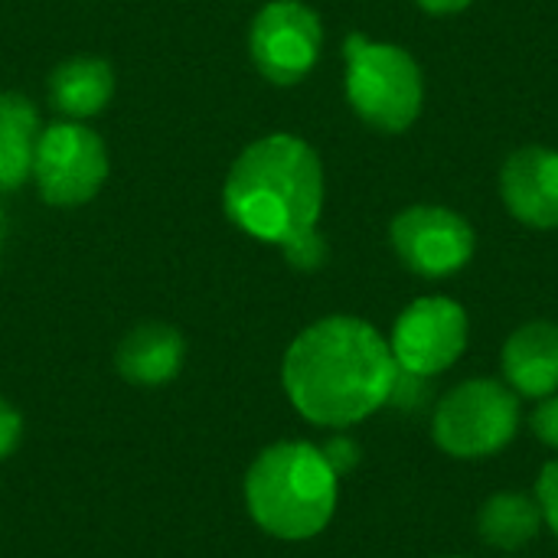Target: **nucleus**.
<instances>
[{
  "label": "nucleus",
  "instance_id": "obj_1",
  "mask_svg": "<svg viewBox=\"0 0 558 558\" xmlns=\"http://www.w3.org/2000/svg\"><path fill=\"white\" fill-rule=\"evenodd\" d=\"M281 383L301 418L347 432L389 405L399 363L389 340L360 317H324L284 353Z\"/></svg>",
  "mask_w": 558,
  "mask_h": 558
},
{
  "label": "nucleus",
  "instance_id": "obj_2",
  "mask_svg": "<svg viewBox=\"0 0 558 558\" xmlns=\"http://www.w3.org/2000/svg\"><path fill=\"white\" fill-rule=\"evenodd\" d=\"M222 203L242 232L288 245L317 229L324 209L320 157L294 134H268L239 154Z\"/></svg>",
  "mask_w": 558,
  "mask_h": 558
},
{
  "label": "nucleus",
  "instance_id": "obj_3",
  "mask_svg": "<svg viewBox=\"0 0 558 558\" xmlns=\"http://www.w3.org/2000/svg\"><path fill=\"white\" fill-rule=\"evenodd\" d=\"M340 500V477L320 445L278 441L265 448L245 474V507L275 539L304 543L320 536Z\"/></svg>",
  "mask_w": 558,
  "mask_h": 558
},
{
  "label": "nucleus",
  "instance_id": "obj_4",
  "mask_svg": "<svg viewBox=\"0 0 558 558\" xmlns=\"http://www.w3.org/2000/svg\"><path fill=\"white\" fill-rule=\"evenodd\" d=\"M523 425L520 396L494 376H474L448 389L432 412L435 445L458 461H487L507 451Z\"/></svg>",
  "mask_w": 558,
  "mask_h": 558
},
{
  "label": "nucleus",
  "instance_id": "obj_5",
  "mask_svg": "<svg viewBox=\"0 0 558 558\" xmlns=\"http://www.w3.org/2000/svg\"><path fill=\"white\" fill-rule=\"evenodd\" d=\"M347 98L353 111L376 131H405L425 101L418 62L392 43H373L360 33L347 36Z\"/></svg>",
  "mask_w": 558,
  "mask_h": 558
},
{
  "label": "nucleus",
  "instance_id": "obj_6",
  "mask_svg": "<svg viewBox=\"0 0 558 558\" xmlns=\"http://www.w3.org/2000/svg\"><path fill=\"white\" fill-rule=\"evenodd\" d=\"M468 311L441 294L412 301L392 327L389 350L402 373L435 379L448 373L468 350Z\"/></svg>",
  "mask_w": 558,
  "mask_h": 558
},
{
  "label": "nucleus",
  "instance_id": "obj_7",
  "mask_svg": "<svg viewBox=\"0 0 558 558\" xmlns=\"http://www.w3.org/2000/svg\"><path fill=\"white\" fill-rule=\"evenodd\" d=\"M33 177L49 206L88 203L108 177V150L101 137L78 121L52 124L36 141Z\"/></svg>",
  "mask_w": 558,
  "mask_h": 558
},
{
  "label": "nucleus",
  "instance_id": "obj_8",
  "mask_svg": "<svg viewBox=\"0 0 558 558\" xmlns=\"http://www.w3.org/2000/svg\"><path fill=\"white\" fill-rule=\"evenodd\" d=\"M320 16L301 0H271L252 23L248 49L258 72L275 85L301 82L320 56Z\"/></svg>",
  "mask_w": 558,
  "mask_h": 558
},
{
  "label": "nucleus",
  "instance_id": "obj_9",
  "mask_svg": "<svg viewBox=\"0 0 558 558\" xmlns=\"http://www.w3.org/2000/svg\"><path fill=\"white\" fill-rule=\"evenodd\" d=\"M392 248L422 278H448L474 255V229L448 206H409L392 219Z\"/></svg>",
  "mask_w": 558,
  "mask_h": 558
},
{
  "label": "nucleus",
  "instance_id": "obj_10",
  "mask_svg": "<svg viewBox=\"0 0 558 558\" xmlns=\"http://www.w3.org/2000/svg\"><path fill=\"white\" fill-rule=\"evenodd\" d=\"M500 196L510 216L530 229L558 226V150L523 147L500 170Z\"/></svg>",
  "mask_w": 558,
  "mask_h": 558
},
{
  "label": "nucleus",
  "instance_id": "obj_11",
  "mask_svg": "<svg viewBox=\"0 0 558 558\" xmlns=\"http://www.w3.org/2000/svg\"><path fill=\"white\" fill-rule=\"evenodd\" d=\"M504 383L520 399H546L558 392V324L530 320L517 327L500 350Z\"/></svg>",
  "mask_w": 558,
  "mask_h": 558
},
{
  "label": "nucleus",
  "instance_id": "obj_12",
  "mask_svg": "<svg viewBox=\"0 0 558 558\" xmlns=\"http://www.w3.org/2000/svg\"><path fill=\"white\" fill-rule=\"evenodd\" d=\"M183 337L167 324H141L118 347V369L134 386H163L183 366Z\"/></svg>",
  "mask_w": 558,
  "mask_h": 558
},
{
  "label": "nucleus",
  "instance_id": "obj_13",
  "mask_svg": "<svg viewBox=\"0 0 558 558\" xmlns=\"http://www.w3.org/2000/svg\"><path fill=\"white\" fill-rule=\"evenodd\" d=\"M543 530V513L536 497L520 490H500L487 497L477 510V533L497 553H520L536 543Z\"/></svg>",
  "mask_w": 558,
  "mask_h": 558
},
{
  "label": "nucleus",
  "instance_id": "obj_14",
  "mask_svg": "<svg viewBox=\"0 0 558 558\" xmlns=\"http://www.w3.org/2000/svg\"><path fill=\"white\" fill-rule=\"evenodd\" d=\"M114 92V72L101 59H69L49 75V98L69 118L98 114Z\"/></svg>",
  "mask_w": 558,
  "mask_h": 558
},
{
  "label": "nucleus",
  "instance_id": "obj_15",
  "mask_svg": "<svg viewBox=\"0 0 558 558\" xmlns=\"http://www.w3.org/2000/svg\"><path fill=\"white\" fill-rule=\"evenodd\" d=\"M39 114L23 95H0V190H16L33 173Z\"/></svg>",
  "mask_w": 558,
  "mask_h": 558
},
{
  "label": "nucleus",
  "instance_id": "obj_16",
  "mask_svg": "<svg viewBox=\"0 0 558 558\" xmlns=\"http://www.w3.org/2000/svg\"><path fill=\"white\" fill-rule=\"evenodd\" d=\"M536 504L543 513V526H549V533L558 539V458H553L536 481Z\"/></svg>",
  "mask_w": 558,
  "mask_h": 558
},
{
  "label": "nucleus",
  "instance_id": "obj_17",
  "mask_svg": "<svg viewBox=\"0 0 558 558\" xmlns=\"http://www.w3.org/2000/svg\"><path fill=\"white\" fill-rule=\"evenodd\" d=\"M281 248H284L288 262H291L294 268H304V271L320 268V265H324V258H327V245H324V239L317 235V229H311V232L298 235L294 242H288V245H281Z\"/></svg>",
  "mask_w": 558,
  "mask_h": 558
},
{
  "label": "nucleus",
  "instance_id": "obj_18",
  "mask_svg": "<svg viewBox=\"0 0 558 558\" xmlns=\"http://www.w3.org/2000/svg\"><path fill=\"white\" fill-rule=\"evenodd\" d=\"M530 432H533L546 448L558 451V392L536 402V409H533V415H530Z\"/></svg>",
  "mask_w": 558,
  "mask_h": 558
},
{
  "label": "nucleus",
  "instance_id": "obj_19",
  "mask_svg": "<svg viewBox=\"0 0 558 558\" xmlns=\"http://www.w3.org/2000/svg\"><path fill=\"white\" fill-rule=\"evenodd\" d=\"M320 451H324L327 464L337 471V477L350 474V471L360 464V445H356L350 435H343V432H337L333 438H327V441L320 445Z\"/></svg>",
  "mask_w": 558,
  "mask_h": 558
},
{
  "label": "nucleus",
  "instance_id": "obj_20",
  "mask_svg": "<svg viewBox=\"0 0 558 558\" xmlns=\"http://www.w3.org/2000/svg\"><path fill=\"white\" fill-rule=\"evenodd\" d=\"M20 435H23V418H20V412H16L10 402L0 399V458H7V454L16 451Z\"/></svg>",
  "mask_w": 558,
  "mask_h": 558
},
{
  "label": "nucleus",
  "instance_id": "obj_21",
  "mask_svg": "<svg viewBox=\"0 0 558 558\" xmlns=\"http://www.w3.org/2000/svg\"><path fill=\"white\" fill-rule=\"evenodd\" d=\"M471 0H418V7L422 10H428V13H438V16H445V13H458V10H464Z\"/></svg>",
  "mask_w": 558,
  "mask_h": 558
},
{
  "label": "nucleus",
  "instance_id": "obj_22",
  "mask_svg": "<svg viewBox=\"0 0 558 558\" xmlns=\"http://www.w3.org/2000/svg\"><path fill=\"white\" fill-rule=\"evenodd\" d=\"M445 558H468V556H445Z\"/></svg>",
  "mask_w": 558,
  "mask_h": 558
},
{
  "label": "nucleus",
  "instance_id": "obj_23",
  "mask_svg": "<svg viewBox=\"0 0 558 558\" xmlns=\"http://www.w3.org/2000/svg\"><path fill=\"white\" fill-rule=\"evenodd\" d=\"M0 229H3V222H0Z\"/></svg>",
  "mask_w": 558,
  "mask_h": 558
}]
</instances>
